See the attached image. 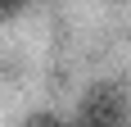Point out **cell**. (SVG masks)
Instances as JSON below:
<instances>
[{
    "instance_id": "6da1fadb",
    "label": "cell",
    "mask_w": 131,
    "mask_h": 127,
    "mask_svg": "<svg viewBox=\"0 0 131 127\" xmlns=\"http://www.w3.org/2000/svg\"><path fill=\"white\" fill-rule=\"evenodd\" d=\"M127 118H131V104L122 95V86L118 82H95L81 95V109H77L72 127H127Z\"/></svg>"
},
{
    "instance_id": "7a4b0ae2",
    "label": "cell",
    "mask_w": 131,
    "mask_h": 127,
    "mask_svg": "<svg viewBox=\"0 0 131 127\" xmlns=\"http://www.w3.org/2000/svg\"><path fill=\"white\" fill-rule=\"evenodd\" d=\"M23 127H72V123H63V118H54V114H32Z\"/></svg>"
},
{
    "instance_id": "3957f363",
    "label": "cell",
    "mask_w": 131,
    "mask_h": 127,
    "mask_svg": "<svg viewBox=\"0 0 131 127\" xmlns=\"http://www.w3.org/2000/svg\"><path fill=\"white\" fill-rule=\"evenodd\" d=\"M23 5H27V0H0V18H14Z\"/></svg>"
}]
</instances>
